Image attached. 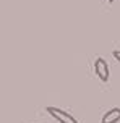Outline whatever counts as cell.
<instances>
[{
	"mask_svg": "<svg viewBox=\"0 0 120 123\" xmlns=\"http://www.w3.org/2000/svg\"><path fill=\"white\" fill-rule=\"evenodd\" d=\"M112 55H114V58L120 63V50H114V52H112Z\"/></svg>",
	"mask_w": 120,
	"mask_h": 123,
	"instance_id": "4",
	"label": "cell"
},
{
	"mask_svg": "<svg viewBox=\"0 0 120 123\" xmlns=\"http://www.w3.org/2000/svg\"><path fill=\"white\" fill-rule=\"evenodd\" d=\"M120 122V109L115 107V109H110L109 112H106L101 118V123H117Z\"/></svg>",
	"mask_w": 120,
	"mask_h": 123,
	"instance_id": "3",
	"label": "cell"
},
{
	"mask_svg": "<svg viewBox=\"0 0 120 123\" xmlns=\"http://www.w3.org/2000/svg\"><path fill=\"white\" fill-rule=\"evenodd\" d=\"M109 2H110V3H112V2H114V0H109Z\"/></svg>",
	"mask_w": 120,
	"mask_h": 123,
	"instance_id": "5",
	"label": "cell"
},
{
	"mask_svg": "<svg viewBox=\"0 0 120 123\" xmlns=\"http://www.w3.org/2000/svg\"><path fill=\"white\" fill-rule=\"evenodd\" d=\"M45 110H47V113H49L51 117L55 118L58 123H80L73 115H70L68 112L62 110V109H57V107H47Z\"/></svg>",
	"mask_w": 120,
	"mask_h": 123,
	"instance_id": "1",
	"label": "cell"
},
{
	"mask_svg": "<svg viewBox=\"0 0 120 123\" xmlns=\"http://www.w3.org/2000/svg\"><path fill=\"white\" fill-rule=\"evenodd\" d=\"M94 73L97 74V78L101 81H104V83H107L109 81V65L107 62L104 60V58H96L94 62Z\"/></svg>",
	"mask_w": 120,
	"mask_h": 123,
	"instance_id": "2",
	"label": "cell"
}]
</instances>
